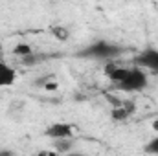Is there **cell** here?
<instances>
[{"label": "cell", "instance_id": "cell-1", "mask_svg": "<svg viewBox=\"0 0 158 156\" xmlns=\"http://www.w3.org/2000/svg\"><path fill=\"white\" fill-rule=\"evenodd\" d=\"M105 76L114 83V86L123 92H142L147 88L149 84V77L147 72L132 66V68H123V66H116V64H107L105 66Z\"/></svg>", "mask_w": 158, "mask_h": 156}, {"label": "cell", "instance_id": "cell-2", "mask_svg": "<svg viewBox=\"0 0 158 156\" xmlns=\"http://www.w3.org/2000/svg\"><path fill=\"white\" fill-rule=\"evenodd\" d=\"M121 53H123V48L119 44L99 39V40L90 42L85 48H81L77 51V57H81V59H94V61H110V59L118 57Z\"/></svg>", "mask_w": 158, "mask_h": 156}, {"label": "cell", "instance_id": "cell-3", "mask_svg": "<svg viewBox=\"0 0 158 156\" xmlns=\"http://www.w3.org/2000/svg\"><path fill=\"white\" fill-rule=\"evenodd\" d=\"M134 66L145 70V72H153V74H158V50L156 48H145L142 50L140 53L134 55L132 59Z\"/></svg>", "mask_w": 158, "mask_h": 156}, {"label": "cell", "instance_id": "cell-4", "mask_svg": "<svg viewBox=\"0 0 158 156\" xmlns=\"http://www.w3.org/2000/svg\"><path fill=\"white\" fill-rule=\"evenodd\" d=\"M74 134H76L74 125L72 123H66V121L52 123L44 130V136L50 138V140H70V138H74Z\"/></svg>", "mask_w": 158, "mask_h": 156}, {"label": "cell", "instance_id": "cell-5", "mask_svg": "<svg viewBox=\"0 0 158 156\" xmlns=\"http://www.w3.org/2000/svg\"><path fill=\"white\" fill-rule=\"evenodd\" d=\"M134 110H136L134 101H131V99H123L121 105L112 107V110H110V117H112L114 121H125V119H129V117L134 114Z\"/></svg>", "mask_w": 158, "mask_h": 156}, {"label": "cell", "instance_id": "cell-6", "mask_svg": "<svg viewBox=\"0 0 158 156\" xmlns=\"http://www.w3.org/2000/svg\"><path fill=\"white\" fill-rule=\"evenodd\" d=\"M17 81V70L0 59V88H9Z\"/></svg>", "mask_w": 158, "mask_h": 156}, {"label": "cell", "instance_id": "cell-7", "mask_svg": "<svg viewBox=\"0 0 158 156\" xmlns=\"http://www.w3.org/2000/svg\"><path fill=\"white\" fill-rule=\"evenodd\" d=\"M53 151L59 154H68L74 151V142L70 140H53Z\"/></svg>", "mask_w": 158, "mask_h": 156}, {"label": "cell", "instance_id": "cell-8", "mask_svg": "<svg viewBox=\"0 0 158 156\" xmlns=\"http://www.w3.org/2000/svg\"><path fill=\"white\" fill-rule=\"evenodd\" d=\"M50 31H52V35L57 40H68L70 39V31H68V28H64V26H52Z\"/></svg>", "mask_w": 158, "mask_h": 156}, {"label": "cell", "instance_id": "cell-9", "mask_svg": "<svg viewBox=\"0 0 158 156\" xmlns=\"http://www.w3.org/2000/svg\"><path fill=\"white\" fill-rule=\"evenodd\" d=\"M13 53H15L17 57H26V55L33 53V48H31L28 42H19V44L13 48Z\"/></svg>", "mask_w": 158, "mask_h": 156}, {"label": "cell", "instance_id": "cell-10", "mask_svg": "<svg viewBox=\"0 0 158 156\" xmlns=\"http://www.w3.org/2000/svg\"><path fill=\"white\" fill-rule=\"evenodd\" d=\"M143 151H145V153H149V154H158V134H156V136H153V138L145 143Z\"/></svg>", "mask_w": 158, "mask_h": 156}, {"label": "cell", "instance_id": "cell-11", "mask_svg": "<svg viewBox=\"0 0 158 156\" xmlns=\"http://www.w3.org/2000/svg\"><path fill=\"white\" fill-rule=\"evenodd\" d=\"M153 129L158 132V119H155V121H153Z\"/></svg>", "mask_w": 158, "mask_h": 156}]
</instances>
